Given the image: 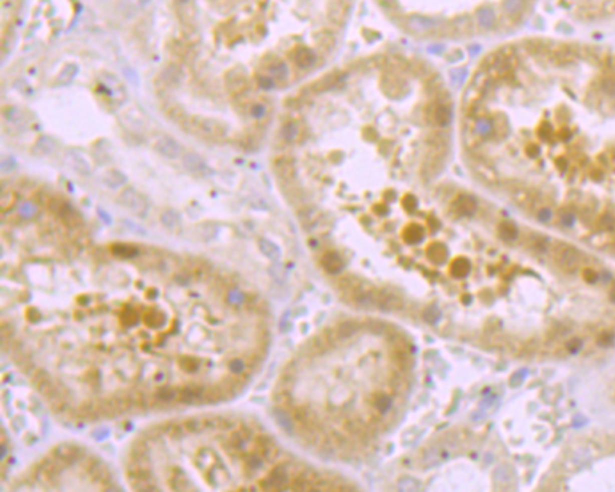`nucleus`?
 Wrapping results in <instances>:
<instances>
[{
  "label": "nucleus",
  "instance_id": "obj_1",
  "mask_svg": "<svg viewBox=\"0 0 615 492\" xmlns=\"http://www.w3.org/2000/svg\"><path fill=\"white\" fill-rule=\"evenodd\" d=\"M0 307L5 353L76 424L232 400L271 337L239 276L133 243L3 258Z\"/></svg>",
  "mask_w": 615,
  "mask_h": 492
},
{
  "label": "nucleus",
  "instance_id": "obj_2",
  "mask_svg": "<svg viewBox=\"0 0 615 492\" xmlns=\"http://www.w3.org/2000/svg\"><path fill=\"white\" fill-rule=\"evenodd\" d=\"M479 173L533 223L615 258V50L530 38L477 77Z\"/></svg>",
  "mask_w": 615,
  "mask_h": 492
},
{
  "label": "nucleus",
  "instance_id": "obj_3",
  "mask_svg": "<svg viewBox=\"0 0 615 492\" xmlns=\"http://www.w3.org/2000/svg\"><path fill=\"white\" fill-rule=\"evenodd\" d=\"M412 355L380 325L333 330L293 360L279 384V412L313 442L365 445L394 421L410 386Z\"/></svg>",
  "mask_w": 615,
  "mask_h": 492
},
{
  "label": "nucleus",
  "instance_id": "obj_4",
  "mask_svg": "<svg viewBox=\"0 0 615 492\" xmlns=\"http://www.w3.org/2000/svg\"><path fill=\"white\" fill-rule=\"evenodd\" d=\"M135 491L310 490L302 468L259 424L232 414L201 413L146 428L124 462Z\"/></svg>",
  "mask_w": 615,
  "mask_h": 492
},
{
  "label": "nucleus",
  "instance_id": "obj_5",
  "mask_svg": "<svg viewBox=\"0 0 615 492\" xmlns=\"http://www.w3.org/2000/svg\"><path fill=\"white\" fill-rule=\"evenodd\" d=\"M13 490L106 491L118 488L107 464L94 452L75 444L47 451L14 480Z\"/></svg>",
  "mask_w": 615,
  "mask_h": 492
},
{
  "label": "nucleus",
  "instance_id": "obj_6",
  "mask_svg": "<svg viewBox=\"0 0 615 492\" xmlns=\"http://www.w3.org/2000/svg\"><path fill=\"white\" fill-rule=\"evenodd\" d=\"M188 127L194 134L205 139L221 140L226 136V128L221 123L209 118H191Z\"/></svg>",
  "mask_w": 615,
  "mask_h": 492
},
{
  "label": "nucleus",
  "instance_id": "obj_7",
  "mask_svg": "<svg viewBox=\"0 0 615 492\" xmlns=\"http://www.w3.org/2000/svg\"><path fill=\"white\" fill-rule=\"evenodd\" d=\"M119 202L128 207L137 215H146L148 212V202L145 197L133 188H127L119 196Z\"/></svg>",
  "mask_w": 615,
  "mask_h": 492
},
{
  "label": "nucleus",
  "instance_id": "obj_8",
  "mask_svg": "<svg viewBox=\"0 0 615 492\" xmlns=\"http://www.w3.org/2000/svg\"><path fill=\"white\" fill-rule=\"evenodd\" d=\"M183 165L189 172L197 177H206L212 173V170L209 169L206 161L200 157L199 154L195 153H188L183 157Z\"/></svg>",
  "mask_w": 615,
  "mask_h": 492
},
{
  "label": "nucleus",
  "instance_id": "obj_9",
  "mask_svg": "<svg viewBox=\"0 0 615 492\" xmlns=\"http://www.w3.org/2000/svg\"><path fill=\"white\" fill-rule=\"evenodd\" d=\"M155 151L169 159H176L183 154L182 146L169 136L161 137L155 143Z\"/></svg>",
  "mask_w": 615,
  "mask_h": 492
},
{
  "label": "nucleus",
  "instance_id": "obj_10",
  "mask_svg": "<svg viewBox=\"0 0 615 492\" xmlns=\"http://www.w3.org/2000/svg\"><path fill=\"white\" fill-rule=\"evenodd\" d=\"M104 181L111 188H118L127 183V177L117 170H110L105 173Z\"/></svg>",
  "mask_w": 615,
  "mask_h": 492
},
{
  "label": "nucleus",
  "instance_id": "obj_11",
  "mask_svg": "<svg viewBox=\"0 0 615 492\" xmlns=\"http://www.w3.org/2000/svg\"><path fill=\"white\" fill-rule=\"evenodd\" d=\"M68 160H69V163H70L71 167L76 170L79 173H81V175L87 176L91 173V167H89L88 163H87L82 157H80L79 154L70 153L68 157Z\"/></svg>",
  "mask_w": 615,
  "mask_h": 492
},
{
  "label": "nucleus",
  "instance_id": "obj_12",
  "mask_svg": "<svg viewBox=\"0 0 615 492\" xmlns=\"http://www.w3.org/2000/svg\"><path fill=\"white\" fill-rule=\"evenodd\" d=\"M19 213H20L21 218L32 219L37 215L38 206L32 202H23L22 205L19 207Z\"/></svg>",
  "mask_w": 615,
  "mask_h": 492
},
{
  "label": "nucleus",
  "instance_id": "obj_13",
  "mask_svg": "<svg viewBox=\"0 0 615 492\" xmlns=\"http://www.w3.org/2000/svg\"><path fill=\"white\" fill-rule=\"evenodd\" d=\"M161 220H163V223H165L166 225H169V226H172V225H175L177 223V220H178V217H177V214L175 212L172 211H167L163 213V217H161Z\"/></svg>",
  "mask_w": 615,
  "mask_h": 492
},
{
  "label": "nucleus",
  "instance_id": "obj_14",
  "mask_svg": "<svg viewBox=\"0 0 615 492\" xmlns=\"http://www.w3.org/2000/svg\"><path fill=\"white\" fill-rule=\"evenodd\" d=\"M70 68H71V67H69V68L65 69V70L63 71V74L61 75V76H64V75L67 74V73H68V74L70 73ZM74 76H75V75H68V76H67V81H65V82H69V81H70L71 79H73ZM59 80H61V82H63V81H64V80H63V77H61V79H59Z\"/></svg>",
  "mask_w": 615,
  "mask_h": 492
}]
</instances>
